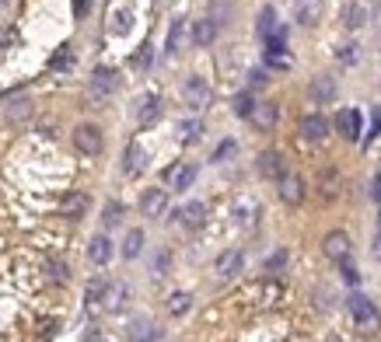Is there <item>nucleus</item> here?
I'll use <instances>...</instances> for the list:
<instances>
[{"label":"nucleus","instance_id":"nucleus-36","mask_svg":"<svg viewBox=\"0 0 381 342\" xmlns=\"http://www.w3.org/2000/svg\"><path fill=\"white\" fill-rule=\"evenodd\" d=\"M101 220H105V227H115V224L123 220V206H119V203H108V206H105V217H101Z\"/></svg>","mask_w":381,"mask_h":342},{"label":"nucleus","instance_id":"nucleus-31","mask_svg":"<svg viewBox=\"0 0 381 342\" xmlns=\"http://www.w3.org/2000/svg\"><path fill=\"white\" fill-rule=\"evenodd\" d=\"M123 297H126V286H105L101 308H105V311H115V308L123 304Z\"/></svg>","mask_w":381,"mask_h":342},{"label":"nucleus","instance_id":"nucleus-9","mask_svg":"<svg viewBox=\"0 0 381 342\" xmlns=\"http://www.w3.org/2000/svg\"><path fill=\"white\" fill-rule=\"evenodd\" d=\"M85 210H88V196L85 192H67L60 199V217H67V220H81Z\"/></svg>","mask_w":381,"mask_h":342},{"label":"nucleus","instance_id":"nucleus-2","mask_svg":"<svg viewBox=\"0 0 381 342\" xmlns=\"http://www.w3.org/2000/svg\"><path fill=\"white\" fill-rule=\"evenodd\" d=\"M74 144H77V151L81 154H88V158H95V154H101V129L98 126H77L74 129Z\"/></svg>","mask_w":381,"mask_h":342},{"label":"nucleus","instance_id":"nucleus-13","mask_svg":"<svg viewBox=\"0 0 381 342\" xmlns=\"http://www.w3.org/2000/svg\"><path fill=\"white\" fill-rule=\"evenodd\" d=\"M308 94H311V101H318V105H329L332 98H336V81L332 77H315L311 84H308Z\"/></svg>","mask_w":381,"mask_h":342},{"label":"nucleus","instance_id":"nucleus-10","mask_svg":"<svg viewBox=\"0 0 381 342\" xmlns=\"http://www.w3.org/2000/svg\"><path fill=\"white\" fill-rule=\"evenodd\" d=\"M231 217H235L242 227H252V224H256V217H259V203H256L252 196H238V199H235Z\"/></svg>","mask_w":381,"mask_h":342},{"label":"nucleus","instance_id":"nucleus-45","mask_svg":"<svg viewBox=\"0 0 381 342\" xmlns=\"http://www.w3.org/2000/svg\"><path fill=\"white\" fill-rule=\"evenodd\" d=\"M88 7H92V0H74V14H77V18H81Z\"/></svg>","mask_w":381,"mask_h":342},{"label":"nucleus","instance_id":"nucleus-48","mask_svg":"<svg viewBox=\"0 0 381 342\" xmlns=\"http://www.w3.org/2000/svg\"><path fill=\"white\" fill-rule=\"evenodd\" d=\"M371 133H381V108L375 112V122H371Z\"/></svg>","mask_w":381,"mask_h":342},{"label":"nucleus","instance_id":"nucleus-39","mask_svg":"<svg viewBox=\"0 0 381 342\" xmlns=\"http://www.w3.org/2000/svg\"><path fill=\"white\" fill-rule=\"evenodd\" d=\"M168 262H172L168 252H158V258H154V276H165L168 272Z\"/></svg>","mask_w":381,"mask_h":342},{"label":"nucleus","instance_id":"nucleus-44","mask_svg":"<svg viewBox=\"0 0 381 342\" xmlns=\"http://www.w3.org/2000/svg\"><path fill=\"white\" fill-rule=\"evenodd\" d=\"M249 84H252V87H263V84H266V70H252Z\"/></svg>","mask_w":381,"mask_h":342},{"label":"nucleus","instance_id":"nucleus-7","mask_svg":"<svg viewBox=\"0 0 381 342\" xmlns=\"http://www.w3.org/2000/svg\"><path fill=\"white\" fill-rule=\"evenodd\" d=\"M252 126L256 129H263V133H270L273 126H277V101H256V108H252Z\"/></svg>","mask_w":381,"mask_h":342},{"label":"nucleus","instance_id":"nucleus-5","mask_svg":"<svg viewBox=\"0 0 381 342\" xmlns=\"http://www.w3.org/2000/svg\"><path fill=\"white\" fill-rule=\"evenodd\" d=\"M277 185H280L277 192H280V199H284L287 206H297V203L304 199V182H301L297 175H287L284 171V175L277 178Z\"/></svg>","mask_w":381,"mask_h":342},{"label":"nucleus","instance_id":"nucleus-51","mask_svg":"<svg viewBox=\"0 0 381 342\" xmlns=\"http://www.w3.org/2000/svg\"><path fill=\"white\" fill-rule=\"evenodd\" d=\"M0 4H4V0H0Z\"/></svg>","mask_w":381,"mask_h":342},{"label":"nucleus","instance_id":"nucleus-29","mask_svg":"<svg viewBox=\"0 0 381 342\" xmlns=\"http://www.w3.org/2000/svg\"><path fill=\"white\" fill-rule=\"evenodd\" d=\"M182 39H186V21H182V18H175V21H172V28H168V53H179Z\"/></svg>","mask_w":381,"mask_h":342},{"label":"nucleus","instance_id":"nucleus-23","mask_svg":"<svg viewBox=\"0 0 381 342\" xmlns=\"http://www.w3.org/2000/svg\"><path fill=\"white\" fill-rule=\"evenodd\" d=\"M318 192H322V199H336L339 196V171H322Z\"/></svg>","mask_w":381,"mask_h":342},{"label":"nucleus","instance_id":"nucleus-49","mask_svg":"<svg viewBox=\"0 0 381 342\" xmlns=\"http://www.w3.org/2000/svg\"><path fill=\"white\" fill-rule=\"evenodd\" d=\"M371 252H375V258H378V262H381V234H378V238H375V245H371Z\"/></svg>","mask_w":381,"mask_h":342},{"label":"nucleus","instance_id":"nucleus-41","mask_svg":"<svg viewBox=\"0 0 381 342\" xmlns=\"http://www.w3.org/2000/svg\"><path fill=\"white\" fill-rule=\"evenodd\" d=\"M49 272H53V279H67V276H70L63 262H49Z\"/></svg>","mask_w":381,"mask_h":342},{"label":"nucleus","instance_id":"nucleus-47","mask_svg":"<svg viewBox=\"0 0 381 342\" xmlns=\"http://www.w3.org/2000/svg\"><path fill=\"white\" fill-rule=\"evenodd\" d=\"M137 63H140V67H147V63H151V46H144V53L137 56Z\"/></svg>","mask_w":381,"mask_h":342},{"label":"nucleus","instance_id":"nucleus-27","mask_svg":"<svg viewBox=\"0 0 381 342\" xmlns=\"http://www.w3.org/2000/svg\"><path fill=\"white\" fill-rule=\"evenodd\" d=\"M158 112H161V105H158V98L151 94V98H140V108H137V119L147 126V122H154L158 119Z\"/></svg>","mask_w":381,"mask_h":342},{"label":"nucleus","instance_id":"nucleus-4","mask_svg":"<svg viewBox=\"0 0 381 342\" xmlns=\"http://www.w3.org/2000/svg\"><path fill=\"white\" fill-rule=\"evenodd\" d=\"M182 94H186V105H189V108H196V112L210 105V84H206L203 77H189V81H186V87H182Z\"/></svg>","mask_w":381,"mask_h":342},{"label":"nucleus","instance_id":"nucleus-43","mask_svg":"<svg viewBox=\"0 0 381 342\" xmlns=\"http://www.w3.org/2000/svg\"><path fill=\"white\" fill-rule=\"evenodd\" d=\"M231 151H235V144H231V140H224V144L217 147V154H213V161H224V158H227Z\"/></svg>","mask_w":381,"mask_h":342},{"label":"nucleus","instance_id":"nucleus-40","mask_svg":"<svg viewBox=\"0 0 381 342\" xmlns=\"http://www.w3.org/2000/svg\"><path fill=\"white\" fill-rule=\"evenodd\" d=\"M336 56H339L343 63H357V46H343V49H339Z\"/></svg>","mask_w":381,"mask_h":342},{"label":"nucleus","instance_id":"nucleus-14","mask_svg":"<svg viewBox=\"0 0 381 342\" xmlns=\"http://www.w3.org/2000/svg\"><path fill=\"white\" fill-rule=\"evenodd\" d=\"M256 168H259V175H263V178H273V182H277V178H280V175L287 171L284 168V158H280L277 151H266V154H259Z\"/></svg>","mask_w":381,"mask_h":342},{"label":"nucleus","instance_id":"nucleus-11","mask_svg":"<svg viewBox=\"0 0 381 342\" xmlns=\"http://www.w3.org/2000/svg\"><path fill=\"white\" fill-rule=\"evenodd\" d=\"M294 18H297V25H304V28L318 25V18H322V0H297V4H294Z\"/></svg>","mask_w":381,"mask_h":342},{"label":"nucleus","instance_id":"nucleus-25","mask_svg":"<svg viewBox=\"0 0 381 342\" xmlns=\"http://www.w3.org/2000/svg\"><path fill=\"white\" fill-rule=\"evenodd\" d=\"M217 25H227L231 18H235V4L231 0H210V11H206Z\"/></svg>","mask_w":381,"mask_h":342},{"label":"nucleus","instance_id":"nucleus-42","mask_svg":"<svg viewBox=\"0 0 381 342\" xmlns=\"http://www.w3.org/2000/svg\"><path fill=\"white\" fill-rule=\"evenodd\" d=\"M343 279H346V283H357V279H361V272H357L346 258H343Z\"/></svg>","mask_w":381,"mask_h":342},{"label":"nucleus","instance_id":"nucleus-21","mask_svg":"<svg viewBox=\"0 0 381 342\" xmlns=\"http://www.w3.org/2000/svg\"><path fill=\"white\" fill-rule=\"evenodd\" d=\"M277 28H280V25H277V14H273V7H263V11H259V21H256V32H259V39L266 42V39H270Z\"/></svg>","mask_w":381,"mask_h":342},{"label":"nucleus","instance_id":"nucleus-20","mask_svg":"<svg viewBox=\"0 0 381 342\" xmlns=\"http://www.w3.org/2000/svg\"><path fill=\"white\" fill-rule=\"evenodd\" d=\"M130 28H133V14L126 7H119V11L108 14V35H126Z\"/></svg>","mask_w":381,"mask_h":342},{"label":"nucleus","instance_id":"nucleus-37","mask_svg":"<svg viewBox=\"0 0 381 342\" xmlns=\"http://www.w3.org/2000/svg\"><path fill=\"white\" fill-rule=\"evenodd\" d=\"M199 133H203V126H199V122H182V140H186V144H196V140H199Z\"/></svg>","mask_w":381,"mask_h":342},{"label":"nucleus","instance_id":"nucleus-22","mask_svg":"<svg viewBox=\"0 0 381 342\" xmlns=\"http://www.w3.org/2000/svg\"><path fill=\"white\" fill-rule=\"evenodd\" d=\"M4 115H7L11 122H25V119L32 115V101H28V98H14V101L4 108Z\"/></svg>","mask_w":381,"mask_h":342},{"label":"nucleus","instance_id":"nucleus-32","mask_svg":"<svg viewBox=\"0 0 381 342\" xmlns=\"http://www.w3.org/2000/svg\"><path fill=\"white\" fill-rule=\"evenodd\" d=\"M105 286H108L105 279H92V283H88V290H85V300H88V304H101V297H105Z\"/></svg>","mask_w":381,"mask_h":342},{"label":"nucleus","instance_id":"nucleus-26","mask_svg":"<svg viewBox=\"0 0 381 342\" xmlns=\"http://www.w3.org/2000/svg\"><path fill=\"white\" fill-rule=\"evenodd\" d=\"M182 224L186 227H203V220H206V206L203 203H189V206H182Z\"/></svg>","mask_w":381,"mask_h":342},{"label":"nucleus","instance_id":"nucleus-46","mask_svg":"<svg viewBox=\"0 0 381 342\" xmlns=\"http://www.w3.org/2000/svg\"><path fill=\"white\" fill-rule=\"evenodd\" d=\"M284 262H287V252H277V255L270 258V269H280Z\"/></svg>","mask_w":381,"mask_h":342},{"label":"nucleus","instance_id":"nucleus-12","mask_svg":"<svg viewBox=\"0 0 381 342\" xmlns=\"http://www.w3.org/2000/svg\"><path fill=\"white\" fill-rule=\"evenodd\" d=\"M297 129H301V137H304V140L318 144V140H325V133H329V122H325L322 115H304Z\"/></svg>","mask_w":381,"mask_h":342},{"label":"nucleus","instance_id":"nucleus-6","mask_svg":"<svg viewBox=\"0 0 381 342\" xmlns=\"http://www.w3.org/2000/svg\"><path fill=\"white\" fill-rule=\"evenodd\" d=\"M115 84H119V81H115L112 70H105V67L95 70V74H92V98H95V101H108V98L115 94Z\"/></svg>","mask_w":381,"mask_h":342},{"label":"nucleus","instance_id":"nucleus-16","mask_svg":"<svg viewBox=\"0 0 381 342\" xmlns=\"http://www.w3.org/2000/svg\"><path fill=\"white\" fill-rule=\"evenodd\" d=\"M217 28H220V25H217L210 14H206V18H199V21L192 25V42H196V46H210V42L217 39Z\"/></svg>","mask_w":381,"mask_h":342},{"label":"nucleus","instance_id":"nucleus-34","mask_svg":"<svg viewBox=\"0 0 381 342\" xmlns=\"http://www.w3.org/2000/svg\"><path fill=\"white\" fill-rule=\"evenodd\" d=\"M252 108H256V98H252V94H238V98H235V112H238V115H245V119H249V115H252Z\"/></svg>","mask_w":381,"mask_h":342},{"label":"nucleus","instance_id":"nucleus-1","mask_svg":"<svg viewBox=\"0 0 381 342\" xmlns=\"http://www.w3.org/2000/svg\"><path fill=\"white\" fill-rule=\"evenodd\" d=\"M346 308H350V315H354V322H357L361 332H378V311H375V304L364 293H354L346 300Z\"/></svg>","mask_w":381,"mask_h":342},{"label":"nucleus","instance_id":"nucleus-28","mask_svg":"<svg viewBox=\"0 0 381 342\" xmlns=\"http://www.w3.org/2000/svg\"><path fill=\"white\" fill-rule=\"evenodd\" d=\"M189 308H192L189 293H182V290H179V293H172V297H168V315H172V318H182Z\"/></svg>","mask_w":381,"mask_h":342},{"label":"nucleus","instance_id":"nucleus-17","mask_svg":"<svg viewBox=\"0 0 381 342\" xmlns=\"http://www.w3.org/2000/svg\"><path fill=\"white\" fill-rule=\"evenodd\" d=\"M336 129H339L346 140H357V137H361V115H357L354 108H343V112L336 115Z\"/></svg>","mask_w":381,"mask_h":342},{"label":"nucleus","instance_id":"nucleus-33","mask_svg":"<svg viewBox=\"0 0 381 342\" xmlns=\"http://www.w3.org/2000/svg\"><path fill=\"white\" fill-rule=\"evenodd\" d=\"M364 21H368V7H364V4H354V7L346 11V25H350V28H361Z\"/></svg>","mask_w":381,"mask_h":342},{"label":"nucleus","instance_id":"nucleus-30","mask_svg":"<svg viewBox=\"0 0 381 342\" xmlns=\"http://www.w3.org/2000/svg\"><path fill=\"white\" fill-rule=\"evenodd\" d=\"M140 248H144V231H130V234H126V241H123V255L137 258V255H140Z\"/></svg>","mask_w":381,"mask_h":342},{"label":"nucleus","instance_id":"nucleus-3","mask_svg":"<svg viewBox=\"0 0 381 342\" xmlns=\"http://www.w3.org/2000/svg\"><path fill=\"white\" fill-rule=\"evenodd\" d=\"M322 252L332 258V262L350 258V234H346V231H329L325 241H322Z\"/></svg>","mask_w":381,"mask_h":342},{"label":"nucleus","instance_id":"nucleus-50","mask_svg":"<svg viewBox=\"0 0 381 342\" xmlns=\"http://www.w3.org/2000/svg\"><path fill=\"white\" fill-rule=\"evenodd\" d=\"M375 196H381V178H378V182H375Z\"/></svg>","mask_w":381,"mask_h":342},{"label":"nucleus","instance_id":"nucleus-18","mask_svg":"<svg viewBox=\"0 0 381 342\" xmlns=\"http://www.w3.org/2000/svg\"><path fill=\"white\" fill-rule=\"evenodd\" d=\"M242 262H245V258H242V252H235V248H231V252H224V255L213 262V272L227 279V276H235V272L242 269Z\"/></svg>","mask_w":381,"mask_h":342},{"label":"nucleus","instance_id":"nucleus-24","mask_svg":"<svg viewBox=\"0 0 381 342\" xmlns=\"http://www.w3.org/2000/svg\"><path fill=\"white\" fill-rule=\"evenodd\" d=\"M144 165H147L144 147H140V144H130V151H126V175H140Z\"/></svg>","mask_w":381,"mask_h":342},{"label":"nucleus","instance_id":"nucleus-38","mask_svg":"<svg viewBox=\"0 0 381 342\" xmlns=\"http://www.w3.org/2000/svg\"><path fill=\"white\" fill-rule=\"evenodd\" d=\"M266 60H270V67H277V70H287V67H290V56H287V53H266Z\"/></svg>","mask_w":381,"mask_h":342},{"label":"nucleus","instance_id":"nucleus-8","mask_svg":"<svg viewBox=\"0 0 381 342\" xmlns=\"http://www.w3.org/2000/svg\"><path fill=\"white\" fill-rule=\"evenodd\" d=\"M165 206H168V192H165V189H147V192L140 196V213H144V217H161Z\"/></svg>","mask_w":381,"mask_h":342},{"label":"nucleus","instance_id":"nucleus-19","mask_svg":"<svg viewBox=\"0 0 381 342\" xmlns=\"http://www.w3.org/2000/svg\"><path fill=\"white\" fill-rule=\"evenodd\" d=\"M88 258H92L95 265H105V262L112 258V241H108L105 234L92 238V241H88Z\"/></svg>","mask_w":381,"mask_h":342},{"label":"nucleus","instance_id":"nucleus-15","mask_svg":"<svg viewBox=\"0 0 381 342\" xmlns=\"http://www.w3.org/2000/svg\"><path fill=\"white\" fill-rule=\"evenodd\" d=\"M165 182L182 192V189H189L192 182H196V168H192V165H175V168L165 171Z\"/></svg>","mask_w":381,"mask_h":342},{"label":"nucleus","instance_id":"nucleus-35","mask_svg":"<svg viewBox=\"0 0 381 342\" xmlns=\"http://www.w3.org/2000/svg\"><path fill=\"white\" fill-rule=\"evenodd\" d=\"M158 332H154V325H147V322H133V329H130V339H154Z\"/></svg>","mask_w":381,"mask_h":342}]
</instances>
